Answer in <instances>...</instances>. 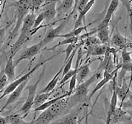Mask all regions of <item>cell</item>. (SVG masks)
Segmentation results:
<instances>
[{
  "instance_id": "cell-1",
  "label": "cell",
  "mask_w": 132,
  "mask_h": 124,
  "mask_svg": "<svg viewBox=\"0 0 132 124\" xmlns=\"http://www.w3.org/2000/svg\"><path fill=\"white\" fill-rule=\"evenodd\" d=\"M102 76V72H95L92 77L86 80L82 84L77 85L73 93L69 97H68V104L70 109L73 107L77 105L78 103H84L85 101L88 100V94L90 85L95 81L99 80V79H101Z\"/></svg>"
},
{
  "instance_id": "cell-2",
  "label": "cell",
  "mask_w": 132,
  "mask_h": 124,
  "mask_svg": "<svg viewBox=\"0 0 132 124\" xmlns=\"http://www.w3.org/2000/svg\"><path fill=\"white\" fill-rule=\"evenodd\" d=\"M36 17V16L35 14V12L30 11V12H29L26 18H25L22 28H21L18 39L16 40L14 45H12V52H11L12 55L14 56L20 49V47L22 45V44L28 39V37L31 36V31L33 29V25H34Z\"/></svg>"
},
{
  "instance_id": "cell-3",
  "label": "cell",
  "mask_w": 132,
  "mask_h": 124,
  "mask_svg": "<svg viewBox=\"0 0 132 124\" xmlns=\"http://www.w3.org/2000/svg\"><path fill=\"white\" fill-rule=\"evenodd\" d=\"M12 5L15 7L16 22L13 30L11 32L10 36H9V38H8L9 41H12L16 36L21 27L22 26L25 18H26L27 15L31 11L30 0H18V1L14 2Z\"/></svg>"
},
{
  "instance_id": "cell-4",
  "label": "cell",
  "mask_w": 132,
  "mask_h": 124,
  "mask_svg": "<svg viewBox=\"0 0 132 124\" xmlns=\"http://www.w3.org/2000/svg\"><path fill=\"white\" fill-rule=\"evenodd\" d=\"M58 56V54H56V55H54V56H51V57H49L48 59L45 60L44 61L40 62V63H38L37 65H36L31 69L29 70V71H28L27 73L25 74L23 76L20 77V78H18V79H16V80H13L12 82L9 83V84H8V85L6 87L5 89H3V94H1V96H0V100H1L2 98H3L5 96H7V95L10 94L12 92V91H14L21 84H22L23 82H25L26 80H30V78H31V76L32 75V74L34 73L36 69H38L40 67V66H42V65H45V63H47V62H48L49 60H51L52 59V58L55 57V56Z\"/></svg>"
},
{
  "instance_id": "cell-5",
  "label": "cell",
  "mask_w": 132,
  "mask_h": 124,
  "mask_svg": "<svg viewBox=\"0 0 132 124\" xmlns=\"http://www.w3.org/2000/svg\"><path fill=\"white\" fill-rule=\"evenodd\" d=\"M45 67H46V65H44V68L42 69V71H41L40 76L38 78V80H37V81L35 83V84H27L26 87H25V89L28 91V94H27V98L26 99V101H25L24 104L22 105V109H20V113L24 114V116H26L29 113V112H30V110L31 109V107H33L34 99H35L36 94L37 86H38L40 81L41 80V79H42V77L44 76V74H45Z\"/></svg>"
},
{
  "instance_id": "cell-6",
  "label": "cell",
  "mask_w": 132,
  "mask_h": 124,
  "mask_svg": "<svg viewBox=\"0 0 132 124\" xmlns=\"http://www.w3.org/2000/svg\"><path fill=\"white\" fill-rule=\"evenodd\" d=\"M43 48L44 47L42 45V44H41L40 41H39L38 43L33 45L31 47L24 49L22 53L19 55V56L16 57L15 60H13L15 66H18L20 62L22 61L23 60H28L29 61H31V60L34 59V57L36 55H38Z\"/></svg>"
},
{
  "instance_id": "cell-7",
  "label": "cell",
  "mask_w": 132,
  "mask_h": 124,
  "mask_svg": "<svg viewBox=\"0 0 132 124\" xmlns=\"http://www.w3.org/2000/svg\"><path fill=\"white\" fill-rule=\"evenodd\" d=\"M68 18H65L63 20L61 21V22L59 24V26L55 27V28H50L47 31L46 34L44 36V38L40 41L41 44H42L43 47H45L46 45H48L49 43L52 42V41L55 40L57 37H59L60 35H61L60 33L62 32V31L64 30V28L65 27L66 23L68 22Z\"/></svg>"
},
{
  "instance_id": "cell-8",
  "label": "cell",
  "mask_w": 132,
  "mask_h": 124,
  "mask_svg": "<svg viewBox=\"0 0 132 124\" xmlns=\"http://www.w3.org/2000/svg\"><path fill=\"white\" fill-rule=\"evenodd\" d=\"M126 45H127L126 38L125 36H123L117 29L115 31L113 36L110 39V47L117 50H121L122 51L123 49H126L127 47Z\"/></svg>"
},
{
  "instance_id": "cell-9",
  "label": "cell",
  "mask_w": 132,
  "mask_h": 124,
  "mask_svg": "<svg viewBox=\"0 0 132 124\" xmlns=\"http://www.w3.org/2000/svg\"><path fill=\"white\" fill-rule=\"evenodd\" d=\"M28 81H29V80L23 82L22 84H21L14 91H12L10 94H8V98H7V102L5 103V105L3 107V109L0 110V112H2L3 109H5L8 105H10V104H12V103H13L16 101L18 100V99L20 98V97H21V94H22L23 89H25V87L27 86Z\"/></svg>"
},
{
  "instance_id": "cell-10",
  "label": "cell",
  "mask_w": 132,
  "mask_h": 124,
  "mask_svg": "<svg viewBox=\"0 0 132 124\" xmlns=\"http://www.w3.org/2000/svg\"><path fill=\"white\" fill-rule=\"evenodd\" d=\"M13 56H14L11 54L10 56L7 58L5 68H4V69H3L4 74H5L7 77L8 82H10V83L16 80V73H15L16 66H15L14 62H13Z\"/></svg>"
},
{
  "instance_id": "cell-11",
  "label": "cell",
  "mask_w": 132,
  "mask_h": 124,
  "mask_svg": "<svg viewBox=\"0 0 132 124\" xmlns=\"http://www.w3.org/2000/svg\"><path fill=\"white\" fill-rule=\"evenodd\" d=\"M129 119H130V117L125 110L122 109L121 107H117L114 113L111 115L110 124L122 123Z\"/></svg>"
},
{
  "instance_id": "cell-12",
  "label": "cell",
  "mask_w": 132,
  "mask_h": 124,
  "mask_svg": "<svg viewBox=\"0 0 132 124\" xmlns=\"http://www.w3.org/2000/svg\"><path fill=\"white\" fill-rule=\"evenodd\" d=\"M79 112V109L72 111L51 124H78V116Z\"/></svg>"
},
{
  "instance_id": "cell-13",
  "label": "cell",
  "mask_w": 132,
  "mask_h": 124,
  "mask_svg": "<svg viewBox=\"0 0 132 124\" xmlns=\"http://www.w3.org/2000/svg\"><path fill=\"white\" fill-rule=\"evenodd\" d=\"M56 6V0H52V1H50L45 4L44 6V9L42 10L45 15V19H46L47 21H51L55 18L57 14Z\"/></svg>"
},
{
  "instance_id": "cell-14",
  "label": "cell",
  "mask_w": 132,
  "mask_h": 124,
  "mask_svg": "<svg viewBox=\"0 0 132 124\" xmlns=\"http://www.w3.org/2000/svg\"><path fill=\"white\" fill-rule=\"evenodd\" d=\"M94 60H91L90 62H88V63H85L84 65H82V66H80V67L78 68V73L76 74L78 85L82 84V82H84L86 80V79L88 77V75H89L90 73H91L90 65L92 64Z\"/></svg>"
},
{
  "instance_id": "cell-15",
  "label": "cell",
  "mask_w": 132,
  "mask_h": 124,
  "mask_svg": "<svg viewBox=\"0 0 132 124\" xmlns=\"http://www.w3.org/2000/svg\"><path fill=\"white\" fill-rule=\"evenodd\" d=\"M74 5V0H61L57 3V15L60 16L65 12H72Z\"/></svg>"
},
{
  "instance_id": "cell-16",
  "label": "cell",
  "mask_w": 132,
  "mask_h": 124,
  "mask_svg": "<svg viewBox=\"0 0 132 124\" xmlns=\"http://www.w3.org/2000/svg\"><path fill=\"white\" fill-rule=\"evenodd\" d=\"M131 84V80H130V84H126V79H124L122 81V84L121 86L117 85V97L118 98L121 100V105L124 103V101L126 100V98L128 96V94H129V90H130V87Z\"/></svg>"
},
{
  "instance_id": "cell-17",
  "label": "cell",
  "mask_w": 132,
  "mask_h": 124,
  "mask_svg": "<svg viewBox=\"0 0 132 124\" xmlns=\"http://www.w3.org/2000/svg\"><path fill=\"white\" fill-rule=\"evenodd\" d=\"M108 45H90L88 49V56H105L108 52Z\"/></svg>"
},
{
  "instance_id": "cell-18",
  "label": "cell",
  "mask_w": 132,
  "mask_h": 124,
  "mask_svg": "<svg viewBox=\"0 0 132 124\" xmlns=\"http://www.w3.org/2000/svg\"><path fill=\"white\" fill-rule=\"evenodd\" d=\"M95 1L96 0H90V1L87 3V5L84 7V9H82L79 13H78V18L76 20V22H75V24H74V27L73 29H76L78 27H82V22H84V18H85V16L86 14L88 13V11L92 8V7L94 5V3H95Z\"/></svg>"
},
{
  "instance_id": "cell-19",
  "label": "cell",
  "mask_w": 132,
  "mask_h": 124,
  "mask_svg": "<svg viewBox=\"0 0 132 124\" xmlns=\"http://www.w3.org/2000/svg\"><path fill=\"white\" fill-rule=\"evenodd\" d=\"M55 118L48 109L42 111V113L36 119H33V124H51Z\"/></svg>"
},
{
  "instance_id": "cell-20",
  "label": "cell",
  "mask_w": 132,
  "mask_h": 124,
  "mask_svg": "<svg viewBox=\"0 0 132 124\" xmlns=\"http://www.w3.org/2000/svg\"><path fill=\"white\" fill-rule=\"evenodd\" d=\"M63 69H64V65L62 66L61 69L55 74V75L53 77L52 80L48 83V84H47L46 86H45L44 89H41L38 94L49 93V92H51V91H53L54 89H55V88L56 87V85L58 84V81H59L60 76V74H61L62 71H63Z\"/></svg>"
},
{
  "instance_id": "cell-21",
  "label": "cell",
  "mask_w": 132,
  "mask_h": 124,
  "mask_svg": "<svg viewBox=\"0 0 132 124\" xmlns=\"http://www.w3.org/2000/svg\"><path fill=\"white\" fill-rule=\"evenodd\" d=\"M97 39L102 45H106L110 47V32L109 28H103L99 30L97 32Z\"/></svg>"
},
{
  "instance_id": "cell-22",
  "label": "cell",
  "mask_w": 132,
  "mask_h": 124,
  "mask_svg": "<svg viewBox=\"0 0 132 124\" xmlns=\"http://www.w3.org/2000/svg\"><path fill=\"white\" fill-rule=\"evenodd\" d=\"M54 93H55V89H54L53 91H51V92H49V93L37 94V95L35 97V99H34L33 107L36 109V107L40 106L41 104H43L44 103L47 102V100L50 98V97H51V95Z\"/></svg>"
},
{
  "instance_id": "cell-23",
  "label": "cell",
  "mask_w": 132,
  "mask_h": 124,
  "mask_svg": "<svg viewBox=\"0 0 132 124\" xmlns=\"http://www.w3.org/2000/svg\"><path fill=\"white\" fill-rule=\"evenodd\" d=\"M67 97H69V94H68V93H65L64 94L60 95V96H59V97L55 98H52V99H51V100H49L47 102L44 103L43 104H41L40 106L36 107V109H34L35 110V113H36V112H38V111H45V110H46L51 106H52L54 103H55L57 101H59L60 99L63 98H67Z\"/></svg>"
},
{
  "instance_id": "cell-24",
  "label": "cell",
  "mask_w": 132,
  "mask_h": 124,
  "mask_svg": "<svg viewBox=\"0 0 132 124\" xmlns=\"http://www.w3.org/2000/svg\"><path fill=\"white\" fill-rule=\"evenodd\" d=\"M89 25L90 24H88V25H84V26H82L80 27L76 28V29H73L71 32L66 33V34L60 35L59 37H62V38H64L65 39V38H70V37H76V36H78L82 32L86 31L87 27H88Z\"/></svg>"
},
{
  "instance_id": "cell-25",
  "label": "cell",
  "mask_w": 132,
  "mask_h": 124,
  "mask_svg": "<svg viewBox=\"0 0 132 124\" xmlns=\"http://www.w3.org/2000/svg\"><path fill=\"white\" fill-rule=\"evenodd\" d=\"M5 118L8 124H33V120L31 122H27L24 121L22 116H20L19 114L10 115Z\"/></svg>"
},
{
  "instance_id": "cell-26",
  "label": "cell",
  "mask_w": 132,
  "mask_h": 124,
  "mask_svg": "<svg viewBox=\"0 0 132 124\" xmlns=\"http://www.w3.org/2000/svg\"><path fill=\"white\" fill-rule=\"evenodd\" d=\"M121 1L123 7L126 8L127 13L129 15L130 20V31H131V36H132V0H119Z\"/></svg>"
},
{
  "instance_id": "cell-27",
  "label": "cell",
  "mask_w": 132,
  "mask_h": 124,
  "mask_svg": "<svg viewBox=\"0 0 132 124\" xmlns=\"http://www.w3.org/2000/svg\"><path fill=\"white\" fill-rule=\"evenodd\" d=\"M78 71V69H70L69 71L65 74L64 77H62V80L60 81V87H62L64 85V84L65 82H67L69 80H70L74 74H76Z\"/></svg>"
},
{
  "instance_id": "cell-28",
  "label": "cell",
  "mask_w": 132,
  "mask_h": 124,
  "mask_svg": "<svg viewBox=\"0 0 132 124\" xmlns=\"http://www.w3.org/2000/svg\"><path fill=\"white\" fill-rule=\"evenodd\" d=\"M78 36H76V37H70V38H65L64 40H63L62 41H60L59 43H58L57 45L55 47H54L53 48L51 49H49V50H53V49H55L57 48L58 47H60V45H69V44H75L77 41H78Z\"/></svg>"
},
{
  "instance_id": "cell-29",
  "label": "cell",
  "mask_w": 132,
  "mask_h": 124,
  "mask_svg": "<svg viewBox=\"0 0 132 124\" xmlns=\"http://www.w3.org/2000/svg\"><path fill=\"white\" fill-rule=\"evenodd\" d=\"M131 52H128L126 49H123L121 51V58H122V63L121 64H130L132 63V59L130 57Z\"/></svg>"
},
{
  "instance_id": "cell-30",
  "label": "cell",
  "mask_w": 132,
  "mask_h": 124,
  "mask_svg": "<svg viewBox=\"0 0 132 124\" xmlns=\"http://www.w3.org/2000/svg\"><path fill=\"white\" fill-rule=\"evenodd\" d=\"M45 0H30V5H31V11L36 12L40 8V7L42 6V4L45 3Z\"/></svg>"
},
{
  "instance_id": "cell-31",
  "label": "cell",
  "mask_w": 132,
  "mask_h": 124,
  "mask_svg": "<svg viewBox=\"0 0 132 124\" xmlns=\"http://www.w3.org/2000/svg\"><path fill=\"white\" fill-rule=\"evenodd\" d=\"M76 74H74V75L69 80V91H68V94H69V97L71 95L74 89L76 88V85H77V77H76Z\"/></svg>"
},
{
  "instance_id": "cell-32",
  "label": "cell",
  "mask_w": 132,
  "mask_h": 124,
  "mask_svg": "<svg viewBox=\"0 0 132 124\" xmlns=\"http://www.w3.org/2000/svg\"><path fill=\"white\" fill-rule=\"evenodd\" d=\"M44 20H45V15H44V12L41 11L40 13L38 14V16L36 17V19H35V22H34V25H33L32 31H34L35 29H36V27H38L40 26V24Z\"/></svg>"
},
{
  "instance_id": "cell-33",
  "label": "cell",
  "mask_w": 132,
  "mask_h": 124,
  "mask_svg": "<svg viewBox=\"0 0 132 124\" xmlns=\"http://www.w3.org/2000/svg\"><path fill=\"white\" fill-rule=\"evenodd\" d=\"M7 77L5 74H4L3 70L0 71V91H3L5 88V86L7 84Z\"/></svg>"
},
{
  "instance_id": "cell-34",
  "label": "cell",
  "mask_w": 132,
  "mask_h": 124,
  "mask_svg": "<svg viewBox=\"0 0 132 124\" xmlns=\"http://www.w3.org/2000/svg\"><path fill=\"white\" fill-rule=\"evenodd\" d=\"M76 47H77V45H74V44H69V45H68L67 48H66V49H65V51H64V52H65V59H64V65L66 63V62L68 61V60H69V58L70 55L72 54L74 48H75Z\"/></svg>"
},
{
  "instance_id": "cell-35",
  "label": "cell",
  "mask_w": 132,
  "mask_h": 124,
  "mask_svg": "<svg viewBox=\"0 0 132 124\" xmlns=\"http://www.w3.org/2000/svg\"><path fill=\"white\" fill-rule=\"evenodd\" d=\"M90 0H79L78 3V5H77V7H76V11L78 12V13L84 9V7L87 5V3H88Z\"/></svg>"
},
{
  "instance_id": "cell-36",
  "label": "cell",
  "mask_w": 132,
  "mask_h": 124,
  "mask_svg": "<svg viewBox=\"0 0 132 124\" xmlns=\"http://www.w3.org/2000/svg\"><path fill=\"white\" fill-rule=\"evenodd\" d=\"M82 57V47H79V48L78 49V57H77V61H76V65H75V68L74 69H78L79 67V63L81 61V59Z\"/></svg>"
},
{
  "instance_id": "cell-37",
  "label": "cell",
  "mask_w": 132,
  "mask_h": 124,
  "mask_svg": "<svg viewBox=\"0 0 132 124\" xmlns=\"http://www.w3.org/2000/svg\"><path fill=\"white\" fill-rule=\"evenodd\" d=\"M78 1H79V0H74V5H73V10H72V12H70V13L68 15V17H67V18L68 19H69V18L70 17H71L74 12H76V7H77V5H78Z\"/></svg>"
},
{
  "instance_id": "cell-38",
  "label": "cell",
  "mask_w": 132,
  "mask_h": 124,
  "mask_svg": "<svg viewBox=\"0 0 132 124\" xmlns=\"http://www.w3.org/2000/svg\"><path fill=\"white\" fill-rule=\"evenodd\" d=\"M88 105L86 106V110H85V120H84V124H89L88 123Z\"/></svg>"
},
{
  "instance_id": "cell-39",
  "label": "cell",
  "mask_w": 132,
  "mask_h": 124,
  "mask_svg": "<svg viewBox=\"0 0 132 124\" xmlns=\"http://www.w3.org/2000/svg\"><path fill=\"white\" fill-rule=\"evenodd\" d=\"M0 124H8L6 120V118H3L2 116H0Z\"/></svg>"
},
{
  "instance_id": "cell-40",
  "label": "cell",
  "mask_w": 132,
  "mask_h": 124,
  "mask_svg": "<svg viewBox=\"0 0 132 124\" xmlns=\"http://www.w3.org/2000/svg\"><path fill=\"white\" fill-rule=\"evenodd\" d=\"M122 123H123V124H132V120H131V118H130V119L127 120V121L124 122H122Z\"/></svg>"
},
{
  "instance_id": "cell-41",
  "label": "cell",
  "mask_w": 132,
  "mask_h": 124,
  "mask_svg": "<svg viewBox=\"0 0 132 124\" xmlns=\"http://www.w3.org/2000/svg\"><path fill=\"white\" fill-rule=\"evenodd\" d=\"M3 91H0V96H1V93H3Z\"/></svg>"
},
{
  "instance_id": "cell-42",
  "label": "cell",
  "mask_w": 132,
  "mask_h": 124,
  "mask_svg": "<svg viewBox=\"0 0 132 124\" xmlns=\"http://www.w3.org/2000/svg\"><path fill=\"white\" fill-rule=\"evenodd\" d=\"M60 1H61V0H56V2L58 3V2H60Z\"/></svg>"
},
{
  "instance_id": "cell-43",
  "label": "cell",
  "mask_w": 132,
  "mask_h": 124,
  "mask_svg": "<svg viewBox=\"0 0 132 124\" xmlns=\"http://www.w3.org/2000/svg\"><path fill=\"white\" fill-rule=\"evenodd\" d=\"M1 15H2V13H0V19H1Z\"/></svg>"
},
{
  "instance_id": "cell-44",
  "label": "cell",
  "mask_w": 132,
  "mask_h": 124,
  "mask_svg": "<svg viewBox=\"0 0 132 124\" xmlns=\"http://www.w3.org/2000/svg\"><path fill=\"white\" fill-rule=\"evenodd\" d=\"M1 64H2V61H1V62H0V66H1Z\"/></svg>"
},
{
  "instance_id": "cell-45",
  "label": "cell",
  "mask_w": 132,
  "mask_h": 124,
  "mask_svg": "<svg viewBox=\"0 0 132 124\" xmlns=\"http://www.w3.org/2000/svg\"><path fill=\"white\" fill-rule=\"evenodd\" d=\"M130 78H131V80H132V74H131V77Z\"/></svg>"
},
{
  "instance_id": "cell-46",
  "label": "cell",
  "mask_w": 132,
  "mask_h": 124,
  "mask_svg": "<svg viewBox=\"0 0 132 124\" xmlns=\"http://www.w3.org/2000/svg\"><path fill=\"white\" fill-rule=\"evenodd\" d=\"M78 124H81V123H80V122H78Z\"/></svg>"
}]
</instances>
